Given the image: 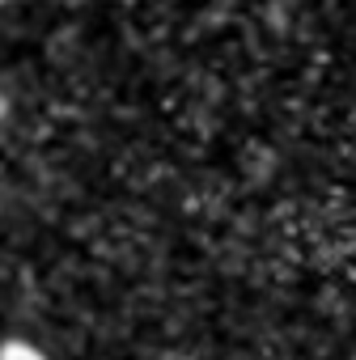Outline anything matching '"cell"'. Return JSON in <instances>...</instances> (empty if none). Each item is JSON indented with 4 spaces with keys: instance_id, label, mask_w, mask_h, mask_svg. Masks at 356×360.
Segmentation results:
<instances>
[{
    "instance_id": "6da1fadb",
    "label": "cell",
    "mask_w": 356,
    "mask_h": 360,
    "mask_svg": "<svg viewBox=\"0 0 356 360\" xmlns=\"http://www.w3.org/2000/svg\"><path fill=\"white\" fill-rule=\"evenodd\" d=\"M0 360H47V356L26 339H9V343H0Z\"/></svg>"
},
{
    "instance_id": "7a4b0ae2",
    "label": "cell",
    "mask_w": 356,
    "mask_h": 360,
    "mask_svg": "<svg viewBox=\"0 0 356 360\" xmlns=\"http://www.w3.org/2000/svg\"><path fill=\"white\" fill-rule=\"evenodd\" d=\"M352 360H356V356H352Z\"/></svg>"
}]
</instances>
